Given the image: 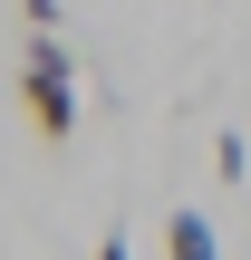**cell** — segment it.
I'll list each match as a JSON object with an SVG mask.
<instances>
[{
	"label": "cell",
	"mask_w": 251,
	"mask_h": 260,
	"mask_svg": "<svg viewBox=\"0 0 251 260\" xmlns=\"http://www.w3.org/2000/svg\"><path fill=\"white\" fill-rule=\"evenodd\" d=\"M164 260H222V232H213L203 212H174V222H164Z\"/></svg>",
	"instance_id": "2"
},
{
	"label": "cell",
	"mask_w": 251,
	"mask_h": 260,
	"mask_svg": "<svg viewBox=\"0 0 251 260\" xmlns=\"http://www.w3.org/2000/svg\"><path fill=\"white\" fill-rule=\"evenodd\" d=\"M19 106H29V125L48 145L77 135V68H68V39L58 29H29V48H19Z\"/></svg>",
	"instance_id": "1"
},
{
	"label": "cell",
	"mask_w": 251,
	"mask_h": 260,
	"mask_svg": "<svg viewBox=\"0 0 251 260\" xmlns=\"http://www.w3.org/2000/svg\"><path fill=\"white\" fill-rule=\"evenodd\" d=\"M242 164H251V145H242V125H222V135H213V174H222V183H242Z\"/></svg>",
	"instance_id": "3"
},
{
	"label": "cell",
	"mask_w": 251,
	"mask_h": 260,
	"mask_svg": "<svg viewBox=\"0 0 251 260\" xmlns=\"http://www.w3.org/2000/svg\"><path fill=\"white\" fill-rule=\"evenodd\" d=\"M97 260H135V251H126V232H106V241H97Z\"/></svg>",
	"instance_id": "4"
}]
</instances>
